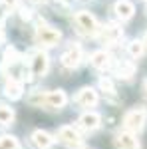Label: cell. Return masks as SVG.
<instances>
[{
  "mask_svg": "<svg viewBox=\"0 0 147 149\" xmlns=\"http://www.w3.org/2000/svg\"><path fill=\"white\" fill-rule=\"evenodd\" d=\"M68 102V95L64 90H54V92H32L28 95V103L38 105V107H48V109H62Z\"/></svg>",
  "mask_w": 147,
  "mask_h": 149,
  "instance_id": "6da1fadb",
  "label": "cell"
},
{
  "mask_svg": "<svg viewBox=\"0 0 147 149\" xmlns=\"http://www.w3.org/2000/svg\"><path fill=\"white\" fill-rule=\"evenodd\" d=\"M74 24H76V30H78L82 36H98L100 34V26H98V20L91 16L90 12L82 10L74 16Z\"/></svg>",
  "mask_w": 147,
  "mask_h": 149,
  "instance_id": "7a4b0ae2",
  "label": "cell"
},
{
  "mask_svg": "<svg viewBox=\"0 0 147 149\" xmlns=\"http://www.w3.org/2000/svg\"><path fill=\"white\" fill-rule=\"evenodd\" d=\"M60 40H62V32L56 30V28L46 26L44 22H40V26L36 28V42H38L40 46L52 48V46H56Z\"/></svg>",
  "mask_w": 147,
  "mask_h": 149,
  "instance_id": "3957f363",
  "label": "cell"
},
{
  "mask_svg": "<svg viewBox=\"0 0 147 149\" xmlns=\"http://www.w3.org/2000/svg\"><path fill=\"white\" fill-rule=\"evenodd\" d=\"M143 123H145V111H143L141 107H135V109L127 111L125 117H123V127L129 133L141 131V129H143Z\"/></svg>",
  "mask_w": 147,
  "mask_h": 149,
  "instance_id": "277c9868",
  "label": "cell"
},
{
  "mask_svg": "<svg viewBox=\"0 0 147 149\" xmlns=\"http://www.w3.org/2000/svg\"><path fill=\"white\" fill-rule=\"evenodd\" d=\"M58 139H60V143H64L66 147H72V149L82 145V135H79L72 125L60 127V129H58Z\"/></svg>",
  "mask_w": 147,
  "mask_h": 149,
  "instance_id": "5b68a950",
  "label": "cell"
},
{
  "mask_svg": "<svg viewBox=\"0 0 147 149\" xmlns=\"http://www.w3.org/2000/svg\"><path fill=\"white\" fill-rule=\"evenodd\" d=\"M48 66H50V62L44 52H34L30 60V76H44L48 72Z\"/></svg>",
  "mask_w": 147,
  "mask_h": 149,
  "instance_id": "8992f818",
  "label": "cell"
},
{
  "mask_svg": "<svg viewBox=\"0 0 147 149\" xmlns=\"http://www.w3.org/2000/svg\"><path fill=\"white\" fill-rule=\"evenodd\" d=\"M79 62H82V50H79V46H76V44H72V46L62 54V64L66 66V68H78Z\"/></svg>",
  "mask_w": 147,
  "mask_h": 149,
  "instance_id": "52a82bcc",
  "label": "cell"
},
{
  "mask_svg": "<svg viewBox=\"0 0 147 149\" xmlns=\"http://www.w3.org/2000/svg\"><path fill=\"white\" fill-rule=\"evenodd\" d=\"M121 36H123V30L119 26H115V24H107L105 28H100V38H102V42H105V44L119 42Z\"/></svg>",
  "mask_w": 147,
  "mask_h": 149,
  "instance_id": "ba28073f",
  "label": "cell"
},
{
  "mask_svg": "<svg viewBox=\"0 0 147 149\" xmlns=\"http://www.w3.org/2000/svg\"><path fill=\"white\" fill-rule=\"evenodd\" d=\"M76 103L82 107H91L98 103V92L93 88H82L76 95Z\"/></svg>",
  "mask_w": 147,
  "mask_h": 149,
  "instance_id": "9c48e42d",
  "label": "cell"
},
{
  "mask_svg": "<svg viewBox=\"0 0 147 149\" xmlns=\"http://www.w3.org/2000/svg\"><path fill=\"white\" fill-rule=\"evenodd\" d=\"M78 123H79V127H82V129H86V131H93V129H98V127L102 125V115L95 113V111L84 113L78 119Z\"/></svg>",
  "mask_w": 147,
  "mask_h": 149,
  "instance_id": "30bf717a",
  "label": "cell"
},
{
  "mask_svg": "<svg viewBox=\"0 0 147 149\" xmlns=\"http://www.w3.org/2000/svg\"><path fill=\"white\" fill-rule=\"evenodd\" d=\"M115 147L117 149H141V145H139V141H137V137L133 133L123 131V133H119L115 137Z\"/></svg>",
  "mask_w": 147,
  "mask_h": 149,
  "instance_id": "8fae6325",
  "label": "cell"
},
{
  "mask_svg": "<svg viewBox=\"0 0 147 149\" xmlns=\"http://www.w3.org/2000/svg\"><path fill=\"white\" fill-rule=\"evenodd\" d=\"M30 139H32V143H34L38 149H50L52 145H54V139H52V135H50L48 131H42V129H36Z\"/></svg>",
  "mask_w": 147,
  "mask_h": 149,
  "instance_id": "7c38bea8",
  "label": "cell"
},
{
  "mask_svg": "<svg viewBox=\"0 0 147 149\" xmlns=\"http://www.w3.org/2000/svg\"><path fill=\"white\" fill-rule=\"evenodd\" d=\"M22 92H24V86H22L20 80L10 78V80L6 81V86H4V95L10 97V100H20L22 97Z\"/></svg>",
  "mask_w": 147,
  "mask_h": 149,
  "instance_id": "4fadbf2b",
  "label": "cell"
},
{
  "mask_svg": "<svg viewBox=\"0 0 147 149\" xmlns=\"http://www.w3.org/2000/svg\"><path fill=\"white\" fill-rule=\"evenodd\" d=\"M113 10H115V14H117L121 20H129V18L133 16V12H135V6H133V2H129V0H117Z\"/></svg>",
  "mask_w": 147,
  "mask_h": 149,
  "instance_id": "5bb4252c",
  "label": "cell"
},
{
  "mask_svg": "<svg viewBox=\"0 0 147 149\" xmlns=\"http://www.w3.org/2000/svg\"><path fill=\"white\" fill-rule=\"evenodd\" d=\"M109 54L107 52H103V50H100V52H93L90 58V62H91V66L93 68H98V70H105L107 66H109Z\"/></svg>",
  "mask_w": 147,
  "mask_h": 149,
  "instance_id": "9a60e30c",
  "label": "cell"
},
{
  "mask_svg": "<svg viewBox=\"0 0 147 149\" xmlns=\"http://www.w3.org/2000/svg\"><path fill=\"white\" fill-rule=\"evenodd\" d=\"M115 74L119 78H123V80H129L135 74V64H131V62H119L117 68H115Z\"/></svg>",
  "mask_w": 147,
  "mask_h": 149,
  "instance_id": "2e32d148",
  "label": "cell"
},
{
  "mask_svg": "<svg viewBox=\"0 0 147 149\" xmlns=\"http://www.w3.org/2000/svg\"><path fill=\"white\" fill-rule=\"evenodd\" d=\"M14 121V109L8 105H0V125H10Z\"/></svg>",
  "mask_w": 147,
  "mask_h": 149,
  "instance_id": "e0dca14e",
  "label": "cell"
},
{
  "mask_svg": "<svg viewBox=\"0 0 147 149\" xmlns=\"http://www.w3.org/2000/svg\"><path fill=\"white\" fill-rule=\"evenodd\" d=\"M0 149H22V147H20V141L14 135H2L0 137Z\"/></svg>",
  "mask_w": 147,
  "mask_h": 149,
  "instance_id": "ac0fdd59",
  "label": "cell"
},
{
  "mask_svg": "<svg viewBox=\"0 0 147 149\" xmlns=\"http://www.w3.org/2000/svg\"><path fill=\"white\" fill-rule=\"evenodd\" d=\"M18 58H20V54L16 52V48H8L6 52H4V60H2V70L6 68V66H12V64H16L18 62Z\"/></svg>",
  "mask_w": 147,
  "mask_h": 149,
  "instance_id": "d6986e66",
  "label": "cell"
},
{
  "mask_svg": "<svg viewBox=\"0 0 147 149\" xmlns=\"http://www.w3.org/2000/svg\"><path fill=\"white\" fill-rule=\"evenodd\" d=\"M143 48H145V44H143V42L133 40V42L129 44V48H127V50H129V54H131L133 58H139L141 54H143Z\"/></svg>",
  "mask_w": 147,
  "mask_h": 149,
  "instance_id": "ffe728a7",
  "label": "cell"
},
{
  "mask_svg": "<svg viewBox=\"0 0 147 149\" xmlns=\"http://www.w3.org/2000/svg\"><path fill=\"white\" fill-rule=\"evenodd\" d=\"M100 88H102L105 93H113V84H111L109 78H102V80H100Z\"/></svg>",
  "mask_w": 147,
  "mask_h": 149,
  "instance_id": "44dd1931",
  "label": "cell"
},
{
  "mask_svg": "<svg viewBox=\"0 0 147 149\" xmlns=\"http://www.w3.org/2000/svg\"><path fill=\"white\" fill-rule=\"evenodd\" d=\"M20 18H22V20H30V18H32V10H30V8H20Z\"/></svg>",
  "mask_w": 147,
  "mask_h": 149,
  "instance_id": "7402d4cb",
  "label": "cell"
},
{
  "mask_svg": "<svg viewBox=\"0 0 147 149\" xmlns=\"http://www.w3.org/2000/svg\"><path fill=\"white\" fill-rule=\"evenodd\" d=\"M0 4H4L8 10H12V8H16V6H18V0H0Z\"/></svg>",
  "mask_w": 147,
  "mask_h": 149,
  "instance_id": "603a6c76",
  "label": "cell"
},
{
  "mask_svg": "<svg viewBox=\"0 0 147 149\" xmlns=\"http://www.w3.org/2000/svg\"><path fill=\"white\" fill-rule=\"evenodd\" d=\"M30 2H34V4H44L46 0H30Z\"/></svg>",
  "mask_w": 147,
  "mask_h": 149,
  "instance_id": "cb8c5ba5",
  "label": "cell"
},
{
  "mask_svg": "<svg viewBox=\"0 0 147 149\" xmlns=\"http://www.w3.org/2000/svg\"><path fill=\"white\" fill-rule=\"evenodd\" d=\"M143 44H145V46H147V34H145V40H143Z\"/></svg>",
  "mask_w": 147,
  "mask_h": 149,
  "instance_id": "d4e9b609",
  "label": "cell"
},
{
  "mask_svg": "<svg viewBox=\"0 0 147 149\" xmlns=\"http://www.w3.org/2000/svg\"><path fill=\"white\" fill-rule=\"evenodd\" d=\"M145 92H147V81H145Z\"/></svg>",
  "mask_w": 147,
  "mask_h": 149,
  "instance_id": "484cf974",
  "label": "cell"
}]
</instances>
